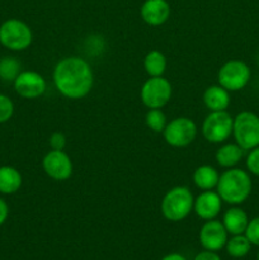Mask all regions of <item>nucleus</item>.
Segmentation results:
<instances>
[{"label": "nucleus", "instance_id": "1", "mask_svg": "<svg viewBox=\"0 0 259 260\" xmlns=\"http://www.w3.org/2000/svg\"><path fill=\"white\" fill-rule=\"evenodd\" d=\"M53 83L62 96L68 99H81L88 95L94 85L91 66L78 56L65 57L53 69Z\"/></svg>", "mask_w": 259, "mask_h": 260}, {"label": "nucleus", "instance_id": "2", "mask_svg": "<svg viewBox=\"0 0 259 260\" xmlns=\"http://www.w3.org/2000/svg\"><path fill=\"white\" fill-rule=\"evenodd\" d=\"M250 175L239 168H229L228 170L220 174L217 183L218 196L222 202L229 205H241L249 198L251 193Z\"/></svg>", "mask_w": 259, "mask_h": 260}, {"label": "nucleus", "instance_id": "3", "mask_svg": "<svg viewBox=\"0 0 259 260\" xmlns=\"http://www.w3.org/2000/svg\"><path fill=\"white\" fill-rule=\"evenodd\" d=\"M193 203L195 197L189 188L178 185L165 193L160 210L165 220L170 222H180L193 211Z\"/></svg>", "mask_w": 259, "mask_h": 260}, {"label": "nucleus", "instance_id": "4", "mask_svg": "<svg viewBox=\"0 0 259 260\" xmlns=\"http://www.w3.org/2000/svg\"><path fill=\"white\" fill-rule=\"evenodd\" d=\"M235 142L245 151L259 146V117L253 112H241L234 118Z\"/></svg>", "mask_w": 259, "mask_h": 260}, {"label": "nucleus", "instance_id": "5", "mask_svg": "<svg viewBox=\"0 0 259 260\" xmlns=\"http://www.w3.org/2000/svg\"><path fill=\"white\" fill-rule=\"evenodd\" d=\"M33 33L27 23L8 19L0 25V42L12 51H24L32 45Z\"/></svg>", "mask_w": 259, "mask_h": 260}, {"label": "nucleus", "instance_id": "6", "mask_svg": "<svg viewBox=\"0 0 259 260\" xmlns=\"http://www.w3.org/2000/svg\"><path fill=\"white\" fill-rule=\"evenodd\" d=\"M172 84L163 76H150L141 86L140 98L149 109H161L172 98Z\"/></svg>", "mask_w": 259, "mask_h": 260}, {"label": "nucleus", "instance_id": "7", "mask_svg": "<svg viewBox=\"0 0 259 260\" xmlns=\"http://www.w3.org/2000/svg\"><path fill=\"white\" fill-rule=\"evenodd\" d=\"M250 76L251 71L245 62L240 60H230L218 70V85L228 91H239L248 85Z\"/></svg>", "mask_w": 259, "mask_h": 260}, {"label": "nucleus", "instance_id": "8", "mask_svg": "<svg viewBox=\"0 0 259 260\" xmlns=\"http://www.w3.org/2000/svg\"><path fill=\"white\" fill-rule=\"evenodd\" d=\"M234 118L226 111L210 112L202 123V135L211 144H221L233 135Z\"/></svg>", "mask_w": 259, "mask_h": 260}, {"label": "nucleus", "instance_id": "9", "mask_svg": "<svg viewBox=\"0 0 259 260\" xmlns=\"http://www.w3.org/2000/svg\"><path fill=\"white\" fill-rule=\"evenodd\" d=\"M197 126L188 117H178L168 122L164 132V140L173 147H187L197 137Z\"/></svg>", "mask_w": 259, "mask_h": 260}, {"label": "nucleus", "instance_id": "10", "mask_svg": "<svg viewBox=\"0 0 259 260\" xmlns=\"http://www.w3.org/2000/svg\"><path fill=\"white\" fill-rule=\"evenodd\" d=\"M42 168L46 174L53 180L63 182L73 175V161L63 150H51L42 160Z\"/></svg>", "mask_w": 259, "mask_h": 260}, {"label": "nucleus", "instance_id": "11", "mask_svg": "<svg viewBox=\"0 0 259 260\" xmlns=\"http://www.w3.org/2000/svg\"><path fill=\"white\" fill-rule=\"evenodd\" d=\"M47 84L45 78L36 71H22L14 80V89L22 98L36 99L43 95Z\"/></svg>", "mask_w": 259, "mask_h": 260}, {"label": "nucleus", "instance_id": "12", "mask_svg": "<svg viewBox=\"0 0 259 260\" xmlns=\"http://www.w3.org/2000/svg\"><path fill=\"white\" fill-rule=\"evenodd\" d=\"M200 243L205 250L218 251L228 243V231L221 221L208 220L200 230Z\"/></svg>", "mask_w": 259, "mask_h": 260}, {"label": "nucleus", "instance_id": "13", "mask_svg": "<svg viewBox=\"0 0 259 260\" xmlns=\"http://www.w3.org/2000/svg\"><path fill=\"white\" fill-rule=\"evenodd\" d=\"M222 200L215 190H203L195 198L193 211L201 220H215L221 212Z\"/></svg>", "mask_w": 259, "mask_h": 260}, {"label": "nucleus", "instance_id": "14", "mask_svg": "<svg viewBox=\"0 0 259 260\" xmlns=\"http://www.w3.org/2000/svg\"><path fill=\"white\" fill-rule=\"evenodd\" d=\"M140 15L146 24L159 27L170 18V5L167 0H145L140 8Z\"/></svg>", "mask_w": 259, "mask_h": 260}, {"label": "nucleus", "instance_id": "15", "mask_svg": "<svg viewBox=\"0 0 259 260\" xmlns=\"http://www.w3.org/2000/svg\"><path fill=\"white\" fill-rule=\"evenodd\" d=\"M230 91L221 85H211L203 93V103L210 112L226 111L230 106Z\"/></svg>", "mask_w": 259, "mask_h": 260}, {"label": "nucleus", "instance_id": "16", "mask_svg": "<svg viewBox=\"0 0 259 260\" xmlns=\"http://www.w3.org/2000/svg\"><path fill=\"white\" fill-rule=\"evenodd\" d=\"M221 222L225 226L228 234L240 235V234L245 233L246 228H248L249 218L244 210L239 207H231L223 213Z\"/></svg>", "mask_w": 259, "mask_h": 260}, {"label": "nucleus", "instance_id": "17", "mask_svg": "<svg viewBox=\"0 0 259 260\" xmlns=\"http://www.w3.org/2000/svg\"><path fill=\"white\" fill-rule=\"evenodd\" d=\"M22 174L15 168L4 165L0 167V193L14 194L22 187Z\"/></svg>", "mask_w": 259, "mask_h": 260}, {"label": "nucleus", "instance_id": "18", "mask_svg": "<svg viewBox=\"0 0 259 260\" xmlns=\"http://www.w3.org/2000/svg\"><path fill=\"white\" fill-rule=\"evenodd\" d=\"M220 174L211 165H201L193 173V183L201 190H212L217 187Z\"/></svg>", "mask_w": 259, "mask_h": 260}, {"label": "nucleus", "instance_id": "19", "mask_svg": "<svg viewBox=\"0 0 259 260\" xmlns=\"http://www.w3.org/2000/svg\"><path fill=\"white\" fill-rule=\"evenodd\" d=\"M244 156V150L238 144H225L216 151V161L222 168H234Z\"/></svg>", "mask_w": 259, "mask_h": 260}, {"label": "nucleus", "instance_id": "20", "mask_svg": "<svg viewBox=\"0 0 259 260\" xmlns=\"http://www.w3.org/2000/svg\"><path fill=\"white\" fill-rule=\"evenodd\" d=\"M167 57L157 50L150 51L144 58V69L149 76H163L167 70Z\"/></svg>", "mask_w": 259, "mask_h": 260}, {"label": "nucleus", "instance_id": "21", "mask_svg": "<svg viewBox=\"0 0 259 260\" xmlns=\"http://www.w3.org/2000/svg\"><path fill=\"white\" fill-rule=\"evenodd\" d=\"M226 251L233 258H244L249 254L251 249V243L245 235H233V238L228 239L225 245Z\"/></svg>", "mask_w": 259, "mask_h": 260}, {"label": "nucleus", "instance_id": "22", "mask_svg": "<svg viewBox=\"0 0 259 260\" xmlns=\"http://www.w3.org/2000/svg\"><path fill=\"white\" fill-rule=\"evenodd\" d=\"M22 65L19 61L12 56H7L0 60V78L4 81L14 83L17 76L22 73Z\"/></svg>", "mask_w": 259, "mask_h": 260}, {"label": "nucleus", "instance_id": "23", "mask_svg": "<svg viewBox=\"0 0 259 260\" xmlns=\"http://www.w3.org/2000/svg\"><path fill=\"white\" fill-rule=\"evenodd\" d=\"M145 123L155 134H163L168 124L167 116L161 109H149L145 116Z\"/></svg>", "mask_w": 259, "mask_h": 260}, {"label": "nucleus", "instance_id": "24", "mask_svg": "<svg viewBox=\"0 0 259 260\" xmlns=\"http://www.w3.org/2000/svg\"><path fill=\"white\" fill-rule=\"evenodd\" d=\"M14 113V104L9 96L0 94V123L9 121Z\"/></svg>", "mask_w": 259, "mask_h": 260}, {"label": "nucleus", "instance_id": "25", "mask_svg": "<svg viewBox=\"0 0 259 260\" xmlns=\"http://www.w3.org/2000/svg\"><path fill=\"white\" fill-rule=\"evenodd\" d=\"M244 234L249 239L251 245L259 246V217H255L251 221H249L248 228H246Z\"/></svg>", "mask_w": 259, "mask_h": 260}, {"label": "nucleus", "instance_id": "26", "mask_svg": "<svg viewBox=\"0 0 259 260\" xmlns=\"http://www.w3.org/2000/svg\"><path fill=\"white\" fill-rule=\"evenodd\" d=\"M246 168L254 175H259V146L250 150L246 157Z\"/></svg>", "mask_w": 259, "mask_h": 260}, {"label": "nucleus", "instance_id": "27", "mask_svg": "<svg viewBox=\"0 0 259 260\" xmlns=\"http://www.w3.org/2000/svg\"><path fill=\"white\" fill-rule=\"evenodd\" d=\"M50 146L52 150H63L66 147V136L62 132H53L50 136Z\"/></svg>", "mask_w": 259, "mask_h": 260}, {"label": "nucleus", "instance_id": "28", "mask_svg": "<svg viewBox=\"0 0 259 260\" xmlns=\"http://www.w3.org/2000/svg\"><path fill=\"white\" fill-rule=\"evenodd\" d=\"M193 260H221V258L217 255V254H216V251L205 250V251H201V253H198Z\"/></svg>", "mask_w": 259, "mask_h": 260}, {"label": "nucleus", "instance_id": "29", "mask_svg": "<svg viewBox=\"0 0 259 260\" xmlns=\"http://www.w3.org/2000/svg\"><path fill=\"white\" fill-rule=\"evenodd\" d=\"M8 215H9V207H8L7 202L3 198H0V226L7 221Z\"/></svg>", "mask_w": 259, "mask_h": 260}, {"label": "nucleus", "instance_id": "30", "mask_svg": "<svg viewBox=\"0 0 259 260\" xmlns=\"http://www.w3.org/2000/svg\"><path fill=\"white\" fill-rule=\"evenodd\" d=\"M161 260H187V259H185L182 254L170 253V254H168V255H165Z\"/></svg>", "mask_w": 259, "mask_h": 260}, {"label": "nucleus", "instance_id": "31", "mask_svg": "<svg viewBox=\"0 0 259 260\" xmlns=\"http://www.w3.org/2000/svg\"><path fill=\"white\" fill-rule=\"evenodd\" d=\"M258 260H259V253H258Z\"/></svg>", "mask_w": 259, "mask_h": 260}]
</instances>
